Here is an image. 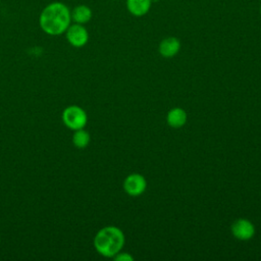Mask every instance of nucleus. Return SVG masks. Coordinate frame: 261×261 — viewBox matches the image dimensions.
I'll return each mask as SVG.
<instances>
[{"mask_svg":"<svg viewBox=\"0 0 261 261\" xmlns=\"http://www.w3.org/2000/svg\"><path fill=\"white\" fill-rule=\"evenodd\" d=\"M71 21L70 9L63 2L55 1L47 4L40 13L39 25L49 36L65 33Z\"/></svg>","mask_w":261,"mask_h":261,"instance_id":"nucleus-1","label":"nucleus"},{"mask_svg":"<svg viewBox=\"0 0 261 261\" xmlns=\"http://www.w3.org/2000/svg\"><path fill=\"white\" fill-rule=\"evenodd\" d=\"M124 245V234L120 228L109 225L101 228L94 238L96 251L107 258L114 257Z\"/></svg>","mask_w":261,"mask_h":261,"instance_id":"nucleus-2","label":"nucleus"},{"mask_svg":"<svg viewBox=\"0 0 261 261\" xmlns=\"http://www.w3.org/2000/svg\"><path fill=\"white\" fill-rule=\"evenodd\" d=\"M62 122L72 130L84 128L88 121L86 111L77 105H69L62 112Z\"/></svg>","mask_w":261,"mask_h":261,"instance_id":"nucleus-3","label":"nucleus"},{"mask_svg":"<svg viewBox=\"0 0 261 261\" xmlns=\"http://www.w3.org/2000/svg\"><path fill=\"white\" fill-rule=\"evenodd\" d=\"M65 37L67 42L76 48L84 47L89 41V33L87 29L80 23L69 24L65 31Z\"/></svg>","mask_w":261,"mask_h":261,"instance_id":"nucleus-4","label":"nucleus"},{"mask_svg":"<svg viewBox=\"0 0 261 261\" xmlns=\"http://www.w3.org/2000/svg\"><path fill=\"white\" fill-rule=\"evenodd\" d=\"M147 188L145 177L140 173H132L124 178L123 190L126 194L133 197L142 195Z\"/></svg>","mask_w":261,"mask_h":261,"instance_id":"nucleus-5","label":"nucleus"},{"mask_svg":"<svg viewBox=\"0 0 261 261\" xmlns=\"http://www.w3.org/2000/svg\"><path fill=\"white\" fill-rule=\"evenodd\" d=\"M230 228H231V233L233 234V237L241 241H248V240L252 239L255 234L254 224L246 218L237 219L232 223Z\"/></svg>","mask_w":261,"mask_h":261,"instance_id":"nucleus-6","label":"nucleus"},{"mask_svg":"<svg viewBox=\"0 0 261 261\" xmlns=\"http://www.w3.org/2000/svg\"><path fill=\"white\" fill-rule=\"evenodd\" d=\"M180 49V42L174 37H168L163 39L159 44V53L165 57L170 58L178 53Z\"/></svg>","mask_w":261,"mask_h":261,"instance_id":"nucleus-7","label":"nucleus"},{"mask_svg":"<svg viewBox=\"0 0 261 261\" xmlns=\"http://www.w3.org/2000/svg\"><path fill=\"white\" fill-rule=\"evenodd\" d=\"M70 14L71 20L80 24H85L89 22L92 18V10L89 6L85 4H80L73 7V9L70 10Z\"/></svg>","mask_w":261,"mask_h":261,"instance_id":"nucleus-8","label":"nucleus"},{"mask_svg":"<svg viewBox=\"0 0 261 261\" xmlns=\"http://www.w3.org/2000/svg\"><path fill=\"white\" fill-rule=\"evenodd\" d=\"M166 120L168 125L174 128L181 127L187 122V113L182 108L175 107L168 111Z\"/></svg>","mask_w":261,"mask_h":261,"instance_id":"nucleus-9","label":"nucleus"},{"mask_svg":"<svg viewBox=\"0 0 261 261\" xmlns=\"http://www.w3.org/2000/svg\"><path fill=\"white\" fill-rule=\"evenodd\" d=\"M151 3V0H126V7L133 15L143 16L149 11Z\"/></svg>","mask_w":261,"mask_h":261,"instance_id":"nucleus-10","label":"nucleus"},{"mask_svg":"<svg viewBox=\"0 0 261 261\" xmlns=\"http://www.w3.org/2000/svg\"><path fill=\"white\" fill-rule=\"evenodd\" d=\"M72 143L79 149L86 148L90 143V135L84 128L76 129L72 136Z\"/></svg>","mask_w":261,"mask_h":261,"instance_id":"nucleus-11","label":"nucleus"},{"mask_svg":"<svg viewBox=\"0 0 261 261\" xmlns=\"http://www.w3.org/2000/svg\"><path fill=\"white\" fill-rule=\"evenodd\" d=\"M114 259L116 261H133L134 257L129 253H117L114 256Z\"/></svg>","mask_w":261,"mask_h":261,"instance_id":"nucleus-12","label":"nucleus"},{"mask_svg":"<svg viewBox=\"0 0 261 261\" xmlns=\"http://www.w3.org/2000/svg\"><path fill=\"white\" fill-rule=\"evenodd\" d=\"M151 1H152V2H153V1H154V2H155V1H158V0H151Z\"/></svg>","mask_w":261,"mask_h":261,"instance_id":"nucleus-13","label":"nucleus"},{"mask_svg":"<svg viewBox=\"0 0 261 261\" xmlns=\"http://www.w3.org/2000/svg\"><path fill=\"white\" fill-rule=\"evenodd\" d=\"M260 13H261V7H260Z\"/></svg>","mask_w":261,"mask_h":261,"instance_id":"nucleus-14","label":"nucleus"},{"mask_svg":"<svg viewBox=\"0 0 261 261\" xmlns=\"http://www.w3.org/2000/svg\"><path fill=\"white\" fill-rule=\"evenodd\" d=\"M115 1H118V0H115Z\"/></svg>","mask_w":261,"mask_h":261,"instance_id":"nucleus-15","label":"nucleus"}]
</instances>
